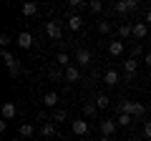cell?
Masks as SVG:
<instances>
[{
	"label": "cell",
	"instance_id": "8d00e7d4",
	"mask_svg": "<svg viewBox=\"0 0 151 141\" xmlns=\"http://www.w3.org/2000/svg\"><path fill=\"white\" fill-rule=\"evenodd\" d=\"M10 141H20V139H10Z\"/></svg>",
	"mask_w": 151,
	"mask_h": 141
},
{
	"label": "cell",
	"instance_id": "f1b7e54d",
	"mask_svg": "<svg viewBox=\"0 0 151 141\" xmlns=\"http://www.w3.org/2000/svg\"><path fill=\"white\" fill-rule=\"evenodd\" d=\"M96 109H98L96 103H86V106H83V114L86 116H96Z\"/></svg>",
	"mask_w": 151,
	"mask_h": 141
},
{
	"label": "cell",
	"instance_id": "4316f807",
	"mask_svg": "<svg viewBox=\"0 0 151 141\" xmlns=\"http://www.w3.org/2000/svg\"><path fill=\"white\" fill-rule=\"evenodd\" d=\"M88 8H91V13H101V10H103V3H101V0H91Z\"/></svg>",
	"mask_w": 151,
	"mask_h": 141
},
{
	"label": "cell",
	"instance_id": "74e56055",
	"mask_svg": "<svg viewBox=\"0 0 151 141\" xmlns=\"http://www.w3.org/2000/svg\"><path fill=\"white\" fill-rule=\"evenodd\" d=\"M76 141H83V139H76Z\"/></svg>",
	"mask_w": 151,
	"mask_h": 141
},
{
	"label": "cell",
	"instance_id": "cb8c5ba5",
	"mask_svg": "<svg viewBox=\"0 0 151 141\" xmlns=\"http://www.w3.org/2000/svg\"><path fill=\"white\" fill-rule=\"evenodd\" d=\"M33 134H35V129H33V124H23V126H20V136H23V139H30Z\"/></svg>",
	"mask_w": 151,
	"mask_h": 141
},
{
	"label": "cell",
	"instance_id": "5bb4252c",
	"mask_svg": "<svg viewBox=\"0 0 151 141\" xmlns=\"http://www.w3.org/2000/svg\"><path fill=\"white\" fill-rule=\"evenodd\" d=\"M55 129H58V124H53V121H45V124L40 126V136L50 139V136H55Z\"/></svg>",
	"mask_w": 151,
	"mask_h": 141
},
{
	"label": "cell",
	"instance_id": "1f68e13d",
	"mask_svg": "<svg viewBox=\"0 0 151 141\" xmlns=\"http://www.w3.org/2000/svg\"><path fill=\"white\" fill-rule=\"evenodd\" d=\"M126 5H129V13H136L139 10V0H126Z\"/></svg>",
	"mask_w": 151,
	"mask_h": 141
},
{
	"label": "cell",
	"instance_id": "30bf717a",
	"mask_svg": "<svg viewBox=\"0 0 151 141\" xmlns=\"http://www.w3.org/2000/svg\"><path fill=\"white\" fill-rule=\"evenodd\" d=\"M65 81L68 83H78L81 81V70L76 68V65H68V68H65Z\"/></svg>",
	"mask_w": 151,
	"mask_h": 141
},
{
	"label": "cell",
	"instance_id": "8992f818",
	"mask_svg": "<svg viewBox=\"0 0 151 141\" xmlns=\"http://www.w3.org/2000/svg\"><path fill=\"white\" fill-rule=\"evenodd\" d=\"M136 68H139V60H136V58L124 60V73H126V78H129V81H134V76H136Z\"/></svg>",
	"mask_w": 151,
	"mask_h": 141
},
{
	"label": "cell",
	"instance_id": "44dd1931",
	"mask_svg": "<svg viewBox=\"0 0 151 141\" xmlns=\"http://www.w3.org/2000/svg\"><path fill=\"white\" fill-rule=\"evenodd\" d=\"M35 13H38V3H25V5H23V15L25 18L35 15Z\"/></svg>",
	"mask_w": 151,
	"mask_h": 141
},
{
	"label": "cell",
	"instance_id": "484cf974",
	"mask_svg": "<svg viewBox=\"0 0 151 141\" xmlns=\"http://www.w3.org/2000/svg\"><path fill=\"white\" fill-rule=\"evenodd\" d=\"M86 5H88V3H83V0H70V3H68L70 13H78V10H81V8H86Z\"/></svg>",
	"mask_w": 151,
	"mask_h": 141
},
{
	"label": "cell",
	"instance_id": "ffe728a7",
	"mask_svg": "<svg viewBox=\"0 0 151 141\" xmlns=\"http://www.w3.org/2000/svg\"><path fill=\"white\" fill-rule=\"evenodd\" d=\"M96 106L98 109H108V106H111V98H108L106 93H98L96 96Z\"/></svg>",
	"mask_w": 151,
	"mask_h": 141
},
{
	"label": "cell",
	"instance_id": "603a6c76",
	"mask_svg": "<svg viewBox=\"0 0 151 141\" xmlns=\"http://www.w3.org/2000/svg\"><path fill=\"white\" fill-rule=\"evenodd\" d=\"M131 121H134V116H129V114H119L116 116V124L119 126H131Z\"/></svg>",
	"mask_w": 151,
	"mask_h": 141
},
{
	"label": "cell",
	"instance_id": "8fae6325",
	"mask_svg": "<svg viewBox=\"0 0 151 141\" xmlns=\"http://www.w3.org/2000/svg\"><path fill=\"white\" fill-rule=\"evenodd\" d=\"M124 43H121V40H111V43H108V53L113 55V58H119V55H124Z\"/></svg>",
	"mask_w": 151,
	"mask_h": 141
},
{
	"label": "cell",
	"instance_id": "d6a6232c",
	"mask_svg": "<svg viewBox=\"0 0 151 141\" xmlns=\"http://www.w3.org/2000/svg\"><path fill=\"white\" fill-rule=\"evenodd\" d=\"M144 136H146V139H151V121H146V124H144Z\"/></svg>",
	"mask_w": 151,
	"mask_h": 141
},
{
	"label": "cell",
	"instance_id": "d6986e66",
	"mask_svg": "<svg viewBox=\"0 0 151 141\" xmlns=\"http://www.w3.org/2000/svg\"><path fill=\"white\" fill-rule=\"evenodd\" d=\"M55 65H63V68H68V65H70L68 53H63V50H60V53H55Z\"/></svg>",
	"mask_w": 151,
	"mask_h": 141
},
{
	"label": "cell",
	"instance_id": "e575fe53",
	"mask_svg": "<svg viewBox=\"0 0 151 141\" xmlns=\"http://www.w3.org/2000/svg\"><path fill=\"white\" fill-rule=\"evenodd\" d=\"M144 23H146V25H151V10L146 13V18H144Z\"/></svg>",
	"mask_w": 151,
	"mask_h": 141
},
{
	"label": "cell",
	"instance_id": "9a60e30c",
	"mask_svg": "<svg viewBox=\"0 0 151 141\" xmlns=\"http://www.w3.org/2000/svg\"><path fill=\"white\" fill-rule=\"evenodd\" d=\"M116 126H119V124H116L113 119H106V121H101V134H103V136H111L113 131H116Z\"/></svg>",
	"mask_w": 151,
	"mask_h": 141
},
{
	"label": "cell",
	"instance_id": "9c48e42d",
	"mask_svg": "<svg viewBox=\"0 0 151 141\" xmlns=\"http://www.w3.org/2000/svg\"><path fill=\"white\" fill-rule=\"evenodd\" d=\"M70 129H73V134L81 139V136H86L88 134V121H73L70 124Z\"/></svg>",
	"mask_w": 151,
	"mask_h": 141
},
{
	"label": "cell",
	"instance_id": "6da1fadb",
	"mask_svg": "<svg viewBox=\"0 0 151 141\" xmlns=\"http://www.w3.org/2000/svg\"><path fill=\"white\" fill-rule=\"evenodd\" d=\"M116 114H129V116H134V121H136V119H144L146 109L141 106V103H136V101H129V98H121V101L116 103Z\"/></svg>",
	"mask_w": 151,
	"mask_h": 141
},
{
	"label": "cell",
	"instance_id": "e0dca14e",
	"mask_svg": "<svg viewBox=\"0 0 151 141\" xmlns=\"http://www.w3.org/2000/svg\"><path fill=\"white\" fill-rule=\"evenodd\" d=\"M113 13H116V15H126V13H129L126 0H113Z\"/></svg>",
	"mask_w": 151,
	"mask_h": 141
},
{
	"label": "cell",
	"instance_id": "2e32d148",
	"mask_svg": "<svg viewBox=\"0 0 151 141\" xmlns=\"http://www.w3.org/2000/svg\"><path fill=\"white\" fill-rule=\"evenodd\" d=\"M58 101H60V98H58V93H55V91H48V93L43 96V103L48 106V109H55V106H58Z\"/></svg>",
	"mask_w": 151,
	"mask_h": 141
},
{
	"label": "cell",
	"instance_id": "7c38bea8",
	"mask_svg": "<svg viewBox=\"0 0 151 141\" xmlns=\"http://www.w3.org/2000/svg\"><path fill=\"white\" fill-rule=\"evenodd\" d=\"M68 28H70V30H81V28H83V18L78 15V13H70V15H68Z\"/></svg>",
	"mask_w": 151,
	"mask_h": 141
},
{
	"label": "cell",
	"instance_id": "836d02e7",
	"mask_svg": "<svg viewBox=\"0 0 151 141\" xmlns=\"http://www.w3.org/2000/svg\"><path fill=\"white\" fill-rule=\"evenodd\" d=\"M144 63H146V65L151 68V53H146V55H144Z\"/></svg>",
	"mask_w": 151,
	"mask_h": 141
},
{
	"label": "cell",
	"instance_id": "d4e9b609",
	"mask_svg": "<svg viewBox=\"0 0 151 141\" xmlns=\"http://www.w3.org/2000/svg\"><path fill=\"white\" fill-rule=\"evenodd\" d=\"M65 119H68V114H65L63 109H55V111H53V119H50V121H53V124H60V121H65Z\"/></svg>",
	"mask_w": 151,
	"mask_h": 141
},
{
	"label": "cell",
	"instance_id": "52a82bcc",
	"mask_svg": "<svg viewBox=\"0 0 151 141\" xmlns=\"http://www.w3.org/2000/svg\"><path fill=\"white\" fill-rule=\"evenodd\" d=\"M131 30H134V38H146V35H149V25H146V23H141V20H136L134 25H131Z\"/></svg>",
	"mask_w": 151,
	"mask_h": 141
},
{
	"label": "cell",
	"instance_id": "d590c367",
	"mask_svg": "<svg viewBox=\"0 0 151 141\" xmlns=\"http://www.w3.org/2000/svg\"><path fill=\"white\" fill-rule=\"evenodd\" d=\"M98 141H111V139H108V136H101V139H98Z\"/></svg>",
	"mask_w": 151,
	"mask_h": 141
},
{
	"label": "cell",
	"instance_id": "5b68a950",
	"mask_svg": "<svg viewBox=\"0 0 151 141\" xmlns=\"http://www.w3.org/2000/svg\"><path fill=\"white\" fill-rule=\"evenodd\" d=\"M103 83H106V86H119L121 83V73L113 70V68H108L106 73H103Z\"/></svg>",
	"mask_w": 151,
	"mask_h": 141
},
{
	"label": "cell",
	"instance_id": "277c9868",
	"mask_svg": "<svg viewBox=\"0 0 151 141\" xmlns=\"http://www.w3.org/2000/svg\"><path fill=\"white\" fill-rule=\"evenodd\" d=\"M91 60H93V53L88 48H78V50H76V63H78V65H88Z\"/></svg>",
	"mask_w": 151,
	"mask_h": 141
},
{
	"label": "cell",
	"instance_id": "7a4b0ae2",
	"mask_svg": "<svg viewBox=\"0 0 151 141\" xmlns=\"http://www.w3.org/2000/svg\"><path fill=\"white\" fill-rule=\"evenodd\" d=\"M3 60H5L8 73H10V76H18V73H20V63H18V58L10 53V50H3Z\"/></svg>",
	"mask_w": 151,
	"mask_h": 141
},
{
	"label": "cell",
	"instance_id": "4dcf8cb0",
	"mask_svg": "<svg viewBox=\"0 0 151 141\" xmlns=\"http://www.w3.org/2000/svg\"><path fill=\"white\" fill-rule=\"evenodd\" d=\"M8 43H10V35L3 33V35H0V45H3V50H8Z\"/></svg>",
	"mask_w": 151,
	"mask_h": 141
},
{
	"label": "cell",
	"instance_id": "f546056e",
	"mask_svg": "<svg viewBox=\"0 0 151 141\" xmlns=\"http://www.w3.org/2000/svg\"><path fill=\"white\" fill-rule=\"evenodd\" d=\"M141 55H144V48H141V45H139V43H136V45H134V48H131V58H136V60H139V58H141Z\"/></svg>",
	"mask_w": 151,
	"mask_h": 141
},
{
	"label": "cell",
	"instance_id": "83f0119b",
	"mask_svg": "<svg viewBox=\"0 0 151 141\" xmlns=\"http://www.w3.org/2000/svg\"><path fill=\"white\" fill-rule=\"evenodd\" d=\"M98 33H103V35L111 33V23H108V20H98Z\"/></svg>",
	"mask_w": 151,
	"mask_h": 141
},
{
	"label": "cell",
	"instance_id": "7402d4cb",
	"mask_svg": "<svg viewBox=\"0 0 151 141\" xmlns=\"http://www.w3.org/2000/svg\"><path fill=\"white\" fill-rule=\"evenodd\" d=\"M131 35H134V30H131V25H129V23H124V25L119 28V38L124 40V38H131Z\"/></svg>",
	"mask_w": 151,
	"mask_h": 141
},
{
	"label": "cell",
	"instance_id": "3957f363",
	"mask_svg": "<svg viewBox=\"0 0 151 141\" xmlns=\"http://www.w3.org/2000/svg\"><path fill=\"white\" fill-rule=\"evenodd\" d=\"M45 33H48L50 40H60L63 38V25H60L58 20H48L45 23Z\"/></svg>",
	"mask_w": 151,
	"mask_h": 141
},
{
	"label": "cell",
	"instance_id": "ac0fdd59",
	"mask_svg": "<svg viewBox=\"0 0 151 141\" xmlns=\"http://www.w3.org/2000/svg\"><path fill=\"white\" fill-rule=\"evenodd\" d=\"M50 81H60V78H65V70H60V65H53V68L48 70Z\"/></svg>",
	"mask_w": 151,
	"mask_h": 141
},
{
	"label": "cell",
	"instance_id": "4fadbf2b",
	"mask_svg": "<svg viewBox=\"0 0 151 141\" xmlns=\"http://www.w3.org/2000/svg\"><path fill=\"white\" fill-rule=\"evenodd\" d=\"M15 43L20 45V48H30V45H33V35H30V33H28V30H23L20 35H18V38H15Z\"/></svg>",
	"mask_w": 151,
	"mask_h": 141
},
{
	"label": "cell",
	"instance_id": "ba28073f",
	"mask_svg": "<svg viewBox=\"0 0 151 141\" xmlns=\"http://www.w3.org/2000/svg\"><path fill=\"white\" fill-rule=\"evenodd\" d=\"M15 114H18V106H15V103H13V101L3 103V119H5V121L15 119Z\"/></svg>",
	"mask_w": 151,
	"mask_h": 141
}]
</instances>
